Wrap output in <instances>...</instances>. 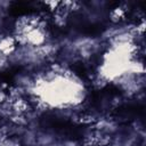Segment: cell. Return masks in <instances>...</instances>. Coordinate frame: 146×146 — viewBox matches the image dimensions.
<instances>
[{
    "mask_svg": "<svg viewBox=\"0 0 146 146\" xmlns=\"http://www.w3.org/2000/svg\"><path fill=\"white\" fill-rule=\"evenodd\" d=\"M33 91L41 102L51 107L76 106L84 100L87 95L81 80L62 70L46 73L34 82Z\"/></svg>",
    "mask_w": 146,
    "mask_h": 146,
    "instance_id": "6da1fadb",
    "label": "cell"
},
{
    "mask_svg": "<svg viewBox=\"0 0 146 146\" xmlns=\"http://www.w3.org/2000/svg\"><path fill=\"white\" fill-rule=\"evenodd\" d=\"M2 140H3V139H2V138H0V144H1V141H2Z\"/></svg>",
    "mask_w": 146,
    "mask_h": 146,
    "instance_id": "7a4b0ae2",
    "label": "cell"
}]
</instances>
